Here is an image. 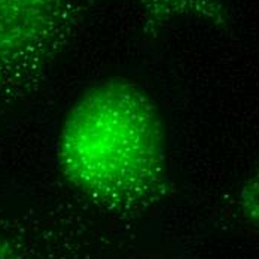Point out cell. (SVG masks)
Returning a JSON list of instances; mask_svg holds the SVG:
<instances>
[{"mask_svg":"<svg viewBox=\"0 0 259 259\" xmlns=\"http://www.w3.org/2000/svg\"><path fill=\"white\" fill-rule=\"evenodd\" d=\"M55 164L66 183L97 207L133 213L154 206L170 188L159 106L131 79L93 82L64 113Z\"/></svg>","mask_w":259,"mask_h":259,"instance_id":"cell-1","label":"cell"},{"mask_svg":"<svg viewBox=\"0 0 259 259\" xmlns=\"http://www.w3.org/2000/svg\"><path fill=\"white\" fill-rule=\"evenodd\" d=\"M94 0H0V103L36 90L75 44Z\"/></svg>","mask_w":259,"mask_h":259,"instance_id":"cell-2","label":"cell"},{"mask_svg":"<svg viewBox=\"0 0 259 259\" xmlns=\"http://www.w3.org/2000/svg\"><path fill=\"white\" fill-rule=\"evenodd\" d=\"M143 33L155 39L176 23L191 21L225 30L231 24L228 0H134Z\"/></svg>","mask_w":259,"mask_h":259,"instance_id":"cell-3","label":"cell"},{"mask_svg":"<svg viewBox=\"0 0 259 259\" xmlns=\"http://www.w3.org/2000/svg\"><path fill=\"white\" fill-rule=\"evenodd\" d=\"M237 208L246 224L259 230V164L241 183L237 194Z\"/></svg>","mask_w":259,"mask_h":259,"instance_id":"cell-4","label":"cell"},{"mask_svg":"<svg viewBox=\"0 0 259 259\" xmlns=\"http://www.w3.org/2000/svg\"><path fill=\"white\" fill-rule=\"evenodd\" d=\"M0 259H31L23 241L3 227H0Z\"/></svg>","mask_w":259,"mask_h":259,"instance_id":"cell-5","label":"cell"}]
</instances>
